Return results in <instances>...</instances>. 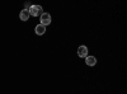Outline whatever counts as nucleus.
I'll list each match as a JSON object with an SVG mask.
<instances>
[{"label":"nucleus","mask_w":127,"mask_h":94,"mask_svg":"<svg viewBox=\"0 0 127 94\" xmlns=\"http://www.w3.org/2000/svg\"><path fill=\"white\" fill-rule=\"evenodd\" d=\"M28 12H29L31 17H38V15H41L42 13H43L42 12V6H39V5H31Z\"/></svg>","instance_id":"f257e3e1"},{"label":"nucleus","mask_w":127,"mask_h":94,"mask_svg":"<svg viewBox=\"0 0 127 94\" xmlns=\"http://www.w3.org/2000/svg\"><path fill=\"white\" fill-rule=\"evenodd\" d=\"M39 18H41V24L42 26H48V24H51V15L48 14V13H42L41 15H39Z\"/></svg>","instance_id":"f03ea898"},{"label":"nucleus","mask_w":127,"mask_h":94,"mask_svg":"<svg viewBox=\"0 0 127 94\" xmlns=\"http://www.w3.org/2000/svg\"><path fill=\"white\" fill-rule=\"evenodd\" d=\"M78 56L85 59L88 56V47L87 46H79V48H78Z\"/></svg>","instance_id":"7ed1b4c3"},{"label":"nucleus","mask_w":127,"mask_h":94,"mask_svg":"<svg viewBox=\"0 0 127 94\" xmlns=\"http://www.w3.org/2000/svg\"><path fill=\"white\" fill-rule=\"evenodd\" d=\"M29 12H28V9H23V10H20V14H19V18L22 22H27V20L29 19Z\"/></svg>","instance_id":"20e7f679"},{"label":"nucleus","mask_w":127,"mask_h":94,"mask_svg":"<svg viewBox=\"0 0 127 94\" xmlns=\"http://www.w3.org/2000/svg\"><path fill=\"white\" fill-rule=\"evenodd\" d=\"M85 64L88 66H94L95 64H97V59H95L94 56H87L85 57Z\"/></svg>","instance_id":"39448f33"},{"label":"nucleus","mask_w":127,"mask_h":94,"mask_svg":"<svg viewBox=\"0 0 127 94\" xmlns=\"http://www.w3.org/2000/svg\"><path fill=\"white\" fill-rule=\"evenodd\" d=\"M34 32H36V34H38V36L45 34V32H46V27H45V26H42V24H38V26L36 27V29H34Z\"/></svg>","instance_id":"423d86ee"}]
</instances>
